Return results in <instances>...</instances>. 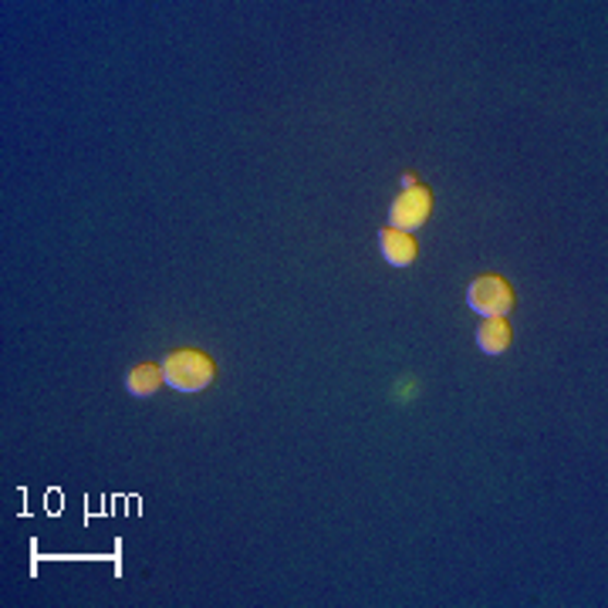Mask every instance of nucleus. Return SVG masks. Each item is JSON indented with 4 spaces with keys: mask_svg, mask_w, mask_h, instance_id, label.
<instances>
[{
    "mask_svg": "<svg viewBox=\"0 0 608 608\" xmlns=\"http://www.w3.org/2000/svg\"><path fill=\"white\" fill-rule=\"evenodd\" d=\"M162 376L177 392H203L217 379V362L199 349H173L162 358Z\"/></svg>",
    "mask_w": 608,
    "mask_h": 608,
    "instance_id": "nucleus-1",
    "label": "nucleus"
},
{
    "mask_svg": "<svg viewBox=\"0 0 608 608\" xmlns=\"http://www.w3.org/2000/svg\"><path fill=\"white\" fill-rule=\"evenodd\" d=\"M466 304H470V312H477L481 318H507L518 308V294L507 278L481 275L466 288Z\"/></svg>",
    "mask_w": 608,
    "mask_h": 608,
    "instance_id": "nucleus-2",
    "label": "nucleus"
},
{
    "mask_svg": "<svg viewBox=\"0 0 608 608\" xmlns=\"http://www.w3.org/2000/svg\"><path fill=\"white\" fill-rule=\"evenodd\" d=\"M429 214H433V190L426 183H413L389 203V227L402 233H416L419 227H426Z\"/></svg>",
    "mask_w": 608,
    "mask_h": 608,
    "instance_id": "nucleus-3",
    "label": "nucleus"
},
{
    "mask_svg": "<svg viewBox=\"0 0 608 608\" xmlns=\"http://www.w3.org/2000/svg\"><path fill=\"white\" fill-rule=\"evenodd\" d=\"M379 254L392 264V267H410L419 257V241L416 233H402L392 227L379 230Z\"/></svg>",
    "mask_w": 608,
    "mask_h": 608,
    "instance_id": "nucleus-4",
    "label": "nucleus"
},
{
    "mask_svg": "<svg viewBox=\"0 0 608 608\" xmlns=\"http://www.w3.org/2000/svg\"><path fill=\"white\" fill-rule=\"evenodd\" d=\"M162 386H166V376H162V365L156 362H139L125 372V389L132 399H153Z\"/></svg>",
    "mask_w": 608,
    "mask_h": 608,
    "instance_id": "nucleus-5",
    "label": "nucleus"
},
{
    "mask_svg": "<svg viewBox=\"0 0 608 608\" xmlns=\"http://www.w3.org/2000/svg\"><path fill=\"white\" fill-rule=\"evenodd\" d=\"M514 342V328L507 318H484L477 325V349L484 355H503Z\"/></svg>",
    "mask_w": 608,
    "mask_h": 608,
    "instance_id": "nucleus-6",
    "label": "nucleus"
}]
</instances>
